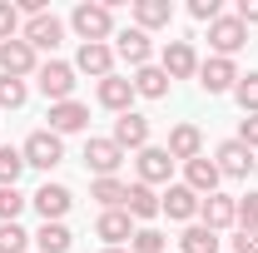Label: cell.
<instances>
[{"mask_svg":"<svg viewBox=\"0 0 258 253\" xmlns=\"http://www.w3.org/2000/svg\"><path fill=\"white\" fill-rule=\"evenodd\" d=\"M25 99H30L25 80H10V75H0V109H20Z\"/></svg>","mask_w":258,"mask_h":253,"instance_id":"obj_31","label":"cell"},{"mask_svg":"<svg viewBox=\"0 0 258 253\" xmlns=\"http://www.w3.org/2000/svg\"><path fill=\"white\" fill-rule=\"evenodd\" d=\"M134 174H139V184H164L169 189V179H174V159H169V149L164 144H149V149H139L134 154Z\"/></svg>","mask_w":258,"mask_h":253,"instance_id":"obj_6","label":"cell"},{"mask_svg":"<svg viewBox=\"0 0 258 253\" xmlns=\"http://www.w3.org/2000/svg\"><path fill=\"white\" fill-rule=\"evenodd\" d=\"M20 174H25V154L15 144H0V189H15Z\"/></svg>","mask_w":258,"mask_h":253,"instance_id":"obj_29","label":"cell"},{"mask_svg":"<svg viewBox=\"0 0 258 253\" xmlns=\"http://www.w3.org/2000/svg\"><path fill=\"white\" fill-rule=\"evenodd\" d=\"M75 75L109 80V75H114V45H80V55H75Z\"/></svg>","mask_w":258,"mask_h":253,"instance_id":"obj_20","label":"cell"},{"mask_svg":"<svg viewBox=\"0 0 258 253\" xmlns=\"http://www.w3.org/2000/svg\"><path fill=\"white\" fill-rule=\"evenodd\" d=\"M95 238L104 243V248H124L129 238H134V219H129L124 209H104L95 219Z\"/></svg>","mask_w":258,"mask_h":253,"instance_id":"obj_14","label":"cell"},{"mask_svg":"<svg viewBox=\"0 0 258 253\" xmlns=\"http://www.w3.org/2000/svg\"><path fill=\"white\" fill-rule=\"evenodd\" d=\"M129 253H164V233H159V228H134Z\"/></svg>","mask_w":258,"mask_h":253,"instance_id":"obj_34","label":"cell"},{"mask_svg":"<svg viewBox=\"0 0 258 253\" xmlns=\"http://www.w3.org/2000/svg\"><path fill=\"white\" fill-rule=\"evenodd\" d=\"M209 45H214L219 60H233V55L248 45V25H243L238 15H219V20L209 25Z\"/></svg>","mask_w":258,"mask_h":253,"instance_id":"obj_4","label":"cell"},{"mask_svg":"<svg viewBox=\"0 0 258 253\" xmlns=\"http://www.w3.org/2000/svg\"><path fill=\"white\" fill-rule=\"evenodd\" d=\"M199 194L189 189V184H169V189L159 194V214H169L174 223H199Z\"/></svg>","mask_w":258,"mask_h":253,"instance_id":"obj_10","label":"cell"},{"mask_svg":"<svg viewBox=\"0 0 258 253\" xmlns=\"http://www.w3.org/2000/svg\"><path fill=\"white\" fill-rule=\"evenodd\" d=\"M25 194L20 189H0V223H20V214H25Z\"/></svg>","mask_w":258,"mask_h":253,"instance_id":"obj_32","label":"cell"},{"mask_svg":"<svg viewBox=\"0 0 258 253\" xmlns=\"http://www.w3.org/2000/svg\"><path fill=\"white\" fill-rule=\"evenodd\" d=\"M174 20V0H134V30H164Z\"/></svg>","mask_w":258,"mask_h":253,"instance_id":"obj_24","label":"cell"},{"mask_svg":"<svg viewBox=\"0 0 258 253\" xmlns=\"http://www.w3.org/2000/svg\"><path fill=\"white\" fill-rule=\"evenodd\" d=\"M233 139H238V144H248V149H258V114H243V124H238Z\"/></svg>","mask_w":258,"mask_h":253,"instance_id":"obj_39","label":"cell"},{"mask_svg":"<svg viewBox=\"0 0 258 253\" xmlns=\"http://www.w3.org/2000/svg\"><path fill=\"white\" fill-rule=\"evenodd\" d=\"M70 228L64 223H40V233H35V248L40 253H70Z\"/></svg>","mask_w":258,"mask_h":253,"instance_id":"obj_28","label":"cell"},{"mask_svg":"<svg viewBox=\"0 0 258 253\" xmlns=\"http://www.w3.org/2000/svg\"><path fill=\"white\" fill-rule=\"evenodd\" d=\"M124 214L134 223H149V219H159V194L149 189V184H129V194H124Z\"/></svg>","mask_w":258,"mask_h":253,"instance_id":"obj_23","label":"cell"},{"mask_svg":"<svg viewBox=\"0 0 258 253\" xmlns=\"http://www.w3.org/2000/svg\"><path fill=\"white\" fill-rule=\"evenodd\" d=\"M20 40L30 45L35 55H40V50H50V55H55V50H60V40H64V20L45 10V15H35V20L20 25Z\"/></svg>","mask_w":258,"mask_h":253,"instance_id":"obj_5","label":"cell"},{"mask_svg":"<svg viewBox=\"0 0 258 253\" xmlns=\"http://www.w3.org/2000/svg\"><path fill=\"white\" fill-rule=\"evenodd\" d=\"M5 40H20V10H15V0H0V45Z\"/></svg>","mask_w":258,"mask_h":253,"instance_id":"obj_35","label":"cell"},{"mask_svg":"<svg viewBox=\"0 0 258 253\" xmlns=\"http://www.w3.org/2000/svg\"><path fill=\"white\" fill-rule=\"evenodd\" d=\"M40 70V55H35L25 40H5L0 45V75H10V80H25Z\"/></svg>","mask_w":258,"mask_h":253,"instance_id":"obj_15","label":"cell"},{"mask_svg":"<svg viewBox=\"0 0 258 253\" xmlns=\"http://www.w3.org/2000/svg\"><path fill=\"white\" fill-rule=\"evenodd\" d=\"M233 204H238V228H258V189H248Z\"/></svg>","mask_w":258,"mask_h":253,"instance_id":"obj_36","label":"cell"},{"mask_svg":"<svg viewBox=\"0 0 258 253\" xmlns=\"http://www.w3.org/2000/svg\"><path fill=\"white\" fill-rule=\"evenodd\" d=\"M189 15L204 20V25H214V20L224 15V5H219V0H189Z\"/></svg>","mask_w":258,"mask_h":253,"instance_id":"obj_37","label":"cell"},{"mask_svg":"<svg viewBox=\"0 0 258 253\" xmlns=\"http://www.w3.org/2000/svg\"><path fill=\"white\" fill-rule=\"evenodd\" d=\"M224 248V238L214 233V228H204V223H184V233H179V253H219Z\"/></svg>","mask_w":258,"mask_h":253,"instance_id":"obj_25","label":"cell"},{"mask_svg":"<svg viewBox=\"0 0 258 253\" xmlns=\"http://www.w3.org/2000/svg\"><path fill=\"white\" fill-rule=\"evenodd\" d=\"M90 124V104H80V99H64V104H50V134H80V129Z\"/></svg>","mask_w":258,"mask_h":253,"instance_id":"obj_19","label":"cell"},{"mask_svg":"<svg viewBox=\"0 0 258 253\" xmlns=\"http://www.w3.org/2000/svg\"><path fill=\"white\" fill-rule=\"evenodd\" d=\"M159 70L169 75V85H174V80H194V75H199V55H194V45H189V40H169L164 55H159Z\"/></svg>","mask_w":258,"mask_h":253,"instance_id":"obj_13","label":"cell"},{"mask_svg":"<svg viewBox=\"0 0 258 253\" xmlns=\"http://www.w3.org/2000/svg\"><path fill=\"white\" fill-rule=\"evenodd\" d=\"M233 85H238V65L233 60H219V55L199 60V90L204 95H233Z\"/></svg>","mask_w":258,"mask_h":253,"instance_id":"obj_8","label":"cell"},{"mask_svg":"<svg viewBox=\"0 0 258 253\" xmlns=\"http://www.w3.org/2000/svg\"><path fill=\"white\" fill-rule=\"evenodd\" d=\"M70 25H75V35H80L85 45H109V40H114V5H104V0H80V5L70 10Z\"/></svg>","mask_w":258,"mask_h":253,"instance_id":"obj_1","label":"cell"},{"mask_svg":"<svg viewBox=\"0 0 258 253\" xmlns=\"http://www.w3.org/2000/svg\"><path fill=\"white\" fill-rule=\"evenodd\" d=\"M214 164H219L224 179H248V174L258 169V154L248 149V144H238V139H224V144L214 149Z\"/></svg>","mask_w":258,"mask_h":253,"instance_id":"obj_7","label":"cell"},{"mask_svg":"<svg viewBox=\"0 0 258 253\" xmlns=\"http://www.w3.org/2000/svg\"><path fill=\"white\" fill-rule=\"evenodd\" d=\"M30 204H35V214H40L45 223H64L70 204H75V194L64 189V184H50V179H45V184L30 194Z\"/></svg>","mask_w":258,"mask_h":253,"instance_id":"obj_9","label":"cell"},{"mask_svg":"<svg viewBox=\"0 0 258 253\" xmlns=\"http://www.w3.org/2000/svg\"><path fill=\"white\" fill-rule=\"evenodd\" d=\"M109 139H114L124 154H129V149L139 154V149H149V119H144L139 109H129V114H119V119H114V134H109Z\"/></svg>","mask_w":258,"mask_h":253,"instance_id":"obj_16","label":"cell"},{"mask_svg":"<svg viewBox=\"0 0 258 253\" xmlns=\"http://www.w3.org/2000/svg\"><path fill=\"white\" fill-rule=\"evenodd\" d=\"M228 253H258V228H238L228 238Z\"/></svg>","mask_w":258,"mask_h":253,"instance_id":"obj_38","label":"cell"},{"mask_svg":"<svg viewBox=\"0 0 258 253\" xmlns=\"http://www.w3.org/2000/svg\"><path fill=\"white\" fill-rule=\"evenodd\" d=\"M219 179H224V174H219V164H214L209 154H199V159H189V164H184V184H189L199 199L219 194Z\"/></svg>","mask_w":258,"mask_h":253,"instance_id":"obj_18","label":"cell"},{"mask_svg":"<svg viewBox=\"0 0 258 253\" xmlns=\"http://www.w3.org/2000/svg\"><path fill=\"white\" fill-rule=\"evenodd\" d=\"M134 95H139V99H164V95H169V75H164L159 65L134 70Z\"/></svg>","mask_w":258,"mask_h":253,"instance_id":"obj_26","label":"cell"},{"mask_svg":"<svg viewBox=\"0 0 258 253\" xmlns=\"http://www.w3.org/2000/svg\"><path fill=\"white\" fill-rule=\"evenodd\" d=\"M199 223H204V228H214V233H224V228L238 223V204H233L228 194H209V199L199 204Z\"/></svg>","mask_w":258,"mask_h":253,"instance_id":"obj_17","label":"cell"},{"mask_svg":"<svg viewBox=\"0 0 258 253\" xmlns=\"http://www.w3.org/2000/svg\"><path fill=\"white\" fill-rule=\"evenodd\" d=\"M119 164H124V149H119L109 134L85 144V169H90L95 179H114V169H119Z\"/></svg>","mask_w":258,"mask_h":253,"instance_id":"obj_11","label":"cell"},{"mask_svg":"<svg viewBox=\"0 0 258 253\" xmlns=\"http://www.w3.org/2000/svg\"><path fill=\"white\" fill-rule=\"evenodd\" d=\"M104 253H124V248H104Z\"/></svg>","mask_w":258,"mask_h":253,"instance_id":"obj_41","label":"cell"},{"mask_svg":"<svg viewBox=\"0 0 258 253\" xmlns=\"http://www.w3.org/2000/svg\"><path fill=\"white\" fill-rule=\"evenodd\" d=\"M164 149H169V159H174V164H189V159H199V154H204V134H199V124H174Z\"/></svg>","mask_w":258,"mask_h":253,"instance_id":"obj_22","label":"cell"},{"mask_svg":"<svg viewBox=\"0 0 258 253\" xmlns=\"http://www.w3.org/2000/svg\"><path fill=\"white\" fill-rule=\"evenodd\" d=\"M20 154H25V169H55V164H64V139L60 134H50V129H35L30 139L20 144Z\"/></svg>","mask_w":258,"mask_h":253,"instance_id":"obj_3","label":"cell"},{"mask_svg":"<svg viewBox=\"0 0 258 253\" xmlns=\"http://www.w3.org/2000/svg\"><path fill=\"white\" fill-rule=\"evenodd\" d=\"M35 85H40V95L50 99V104H64V99H75V65L64 60H45L40 70H35Z\"/></svg>","mask_w":258,"mask_h":253,"instance_id":"obj_2","label":"cell"},{"mask_svg":"<svg viewBox=\"0 0 258 253\" xmlns=\"http://www.w3.org/2000/svg\"><path fill=\"white\" fill-rule=\"evenodd\" d=\"M243 25H258V0H238V10H233Z\"/></svg>","mask_w":258,"mask_h":253,"instance_id":"obj_40","label":"cell"},{"mask_svg":"<svg viewBox=\"0 0 258 253\" xmlns=\"http://www.w3.org/2000/svg\"><path fill=\"white\" fill-rule=\"evenodd\" d=\"M114 55H119L129 70H144V65H154V40H149L144 30H134V25H129V30L114 35Z\"/></svg>","mask_w":258,"mask_h":253,"instance_id":"obj_12","label":"cell"},{"mask_svg":"<svg viewBox=\"0 0 258 253\" xmlns=\"http://www.w3.org/2000/svg\"><path fill=\"white\" fill-rule=\"evenodd\" d=\"M233 99H238V109H243V114H258V70L238 75V85H233Z\"/></svg>","mask_w":258,"mask_h":253,"instance_id":"obj_30","label":"cell"},{"mask_svg":"<svg viewBox=\"0 0 258 253\" xmlns=\"http://www.w3.org/2000/svg\"><path fill=\"white\" fill-rule=\"evenodd\" d=\"M30 248V233L20 223H0V253H25Z\"/></svg>","mask_w":258,"mask_h":253,"instance_id":"obj_33","label":"cell"},{"mask_svg":"<svg viewBox=\"0 0 258 253\" xmlns=\"http://www.w3.org/2000/svg\"><path fill=\"white\" fill-rule=\"evenodd\" d=\"M95 99L104 104V109H114V114H129V104H134V80L109 75V80H99V85H95Z\"/></svg>","mask_w":258,"mask_h":253,"instance_id":"obj_21","label":"cell"},{"mask_svg":"<svg viewBox=\"0 0 258 253\" xmlns=\"http://www.w3.org/2000/svg\"><path fill=\"white\" fill-rule=\"evenodd\" d=\"M124 194H129V184H119V179H95L90 184V199L99 204V214L104 209H124Z\"/></svg>","mask_w":258,"mask_h":253,"instance_id":"obj_27","label":"cell"}]
</instances>
